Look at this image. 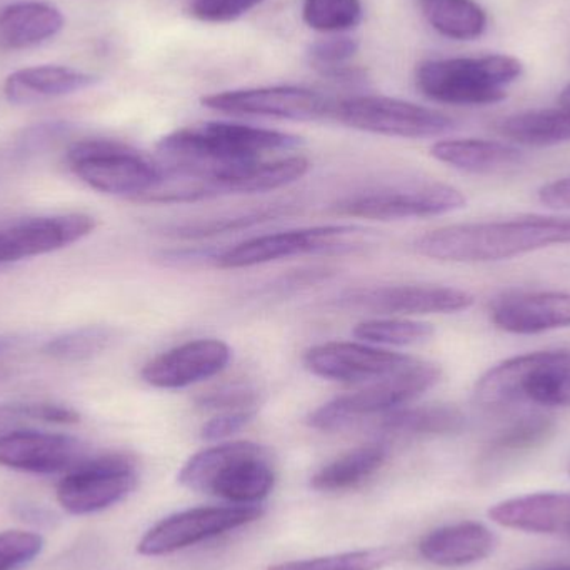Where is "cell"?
I'll return each mask as SVG.
<instances>
[{
    "mask_svg": "<svg viewBox=\"0 0 570 570\" xmlns=\"http://www.w3.org/2000/svg\"><path fill=\"white\" fill-rule=\"evenodd\" d=\"M302 139L279 130L233 122H209L176 130L157 144L164 179L199 184L204 199L220 196L230 177L259 163L264 154L292 150Z\"/></svg>",
    "mask_w": 570,
    "mask_h": 570,
    "instance_id": "6da1fadb",
    "label": "cell"
},
{
    "mask_svg": "<svg viewBox=\"0 0 570 570\" xmlns=\"http://www.w3.org/2000/svg\"><path fill=\"white\" fill-rule=\"evenodd\" d=\"M569 244L570 217H524L441 227L419 237L414 247L429 259L478 264Z\"/></svg>",
    "mask_w": 570,
    "mask_h": 570,
    "instance_id": "7a4b0ae2",
    "label": "cell"
},
{
    "mask_svg": "<svg viewBox=\"0 0 570 570\" xmlns=\"http://www.w3.org/2000/svg\"><path fill=\"white\" fill-rule=\"evenodd\" d=\"M474 401L488 411L570 407V351L531 352L494 365L475 384Z\"/></svg>",
    "mask_w": 570,
    "mask_h": 570,
    "instance_id": "3957f363",
    "label": "cell"
},
{
    "mask_svg": "<svg viewBox=\"0 0 570 570\" xmlns=\"http://www.w3.org/2000/svg\"><path fill=\"white\" fill-rule=\"evenodd\" d=\"M179 482L190 491L237 505L263 501L276 484L273 458L254 442H226L200 451L184 464Z\"/></svg>",
    "mask_w": 570,
    "mask_h": 570,
    "instance_id": "277c9868",
    "label": "cell"
},
{
    "mask_svg": "<svg viewBox=\"0 0 570 570\" xmlns=\"http://www.w3.org/2000/svg\"><path fill=\"white\" fill-rule=\"evenodd\" d=\"M522 72L521 60L505 53L455 57L425 60L415 70V83L435 102L491 106L508 97L509 87L521 79Z\"/></svg>",
    "mask_w": 570,
    "mask_h": 570,
    "instance_id": "5b68a950",
    "label": "cell"
},
{
    "mask_svg": "<svg viewBox=\"0 0 570 570\" xmlns=\"http://www.w3.org/2000/svg\"><path fill=\"white\" fill-rule=\"evenodd\" d=\"M441 379L442 368L438 364L415 358L397 374L322 405L308 415V425L317 431L335 432L372 415L391 414L435 387Z\"/></svg>",
    "mask_w": 570,
    "mask_h": 570,
    "instance_id": "8992f818",
    "label": "cell"
},
{
    "mask_svg": "<svg viewBox=\"0 0 570 570\" xmlns=\"http://www.w3.org/2000/svg\"><path fill=\"white\" fill-rule=\"evenodd\" d=\"M67 164L87 186L112 196L140 199L164 183L159 164L117 140H80L67 150Z\"/></svg>",
    "mask_w": 570,
    "mask_h": 570,
    "instance_id": "52a82bcc",
    "label": "cell"
},
{
    "mask_svg": "<svg viewBox=\"0 0 570 570\" xmlns=\"http://www.w3.org/2000/svg\"><path fill=\"white\" fill-rule=\"evenodd\" d=\"M468 199L461 190L435 180H414L397 186L362 190L337 200L332 210L338 216L372 220L421 219L464 209Z\"/></svg>",
    "mask_w": 570,
    "mask_h": 570,
    "instance_id": "ba28073f",
    "label": "cell"
},
{
    "mask_svg": "<svg viewBox=\"0 0 570 570\" xmlns=\"http://www.w3.org/2000/svg\"><path fill=\"white\" fill-rule=\"evenodd\" d=\"M332 116L352 129L402 139H428L455 129L452 117L392 97H351L334 104Z\"/></svg>",
    "mask_w": 570,
    "mask_h": 570,
    "instance_id": "9c48e42d",
    "label": "cell"
},
{
    "mask_svg": "<svg viewBox=\"0 0 570 570\" xmlns=\"http://www.w3.org/2000/svg\"><path fill=\"white\" fill-rule=\"evenodd\" d=\"M362 233L365 230L355 226H321L269 234L223 250L216 266L243 269L305 254L354 253L362 247Z\"/></svg>",
    "mask_w": 570,
    "mask_h": 570,
    "instance_id": "30bf717a",
    "label": "cell"
},
{
    "mask_svg": "<svg viewBox=\"0 0 570 570\" xmlns=\"http://www.w3.org/2000/svg\"><path fill=\"white\" fill-rule=\"evenodd\" d=\"M137 485V468L126 454L87 458L57 484V501L69 514H96L127 498Z\"/></svg>",
    "mask_w": 570,
    "mask_h": 570,
    "instance_id": "8fae6325",
    "label": "cell"
},
{
    "mask_svg": "<svg viewBox=\"0 0 570 570\" xmlns=\"http://www.w3.org/2000/svg\"><path fill=\"white\" fill-rule=\"evenodd\" d=\"M259 505L200 508L179 512L154 525L137 546L139 554L157 558L173 554L263 518Z\"/></svg>",
    "mask_w": 570,
    "mask_h": 570,
    "instance_id": "7c38bea8",
    "label": "cell"
},
{
    "mask_svg": "<svg viewBox=\"0 0 570 570\" xmlns=\"http://www.w3.org/2000/svg\"><path fill=\"white\" fill-rule=\"evenodd\" d=\"M474 304V295L442 285H372L345 291L335 305L377 314H454Z\"/></svg>",
    "mask_w": 570,
    "mask_h": 570,
    "instance_id": "4fadbf2b",
    "label": "cell"
},
{
    "mask_svg": "<svg viewBox=\"0 0 570 570\" xmlns=\"http://www.w3.org/2000/svg\"><path fill=\"white\" fill-rule=\"evenodd\" d=\"M204 107L233 116L274 117L287 120H318L332 116L334 102L304 87L277 86L227 90L204 97Z\"/></svg>",
    "mask_w": 570,
    "mask_h": 570,
    "instance_id": "5bb4252c",
    "label": "cell"
},
{
    "mask_svg": "<svg viewBox=\"0 0 570 570\" xmlns=\"http://www.w3.org/2000/svg\"><path fill=\"white\" fill-rule=\"evenodd\" d=\"M415 358L355 342H327L308 348L304 365L314 375L328 381L361 384L397 374Z\"/></svg>",
    "mask_w": 570,
    "mask_h": 570,
    "instance_id": "9a60e30c",
    "label": "cell"
},
{
    "mask_svg": "<svg viewBox=\"0 0 570 570\" xmlns=\"http://www.w3.org/2000/svg\"><path fill=\"white\" fill-rule=\"evenodd\" d=\"M86 214L36 217L0 229V266L56 253L79 243L96 229Z\"/></svg>",
    "mask_w": 570,
    "mask_h": 570,
    "instance_id": "2e32d148",
    "label": "cell"
},
{
    "mask_svg": "<svg viewBox=\"0 0 570 570\" xmlns=\"http://www.w3.org/2000/svg\"><path fill=\"white\" fill-rule=\"evenodd\" d=\"M90 458L79 439L39 431L0 435V465L30 474L70 472Z\"/></svg>",
    "mask_w": 570,
    "mask_h": 570,
    "instance_id": "e0dca14e",
    "label": "cell"
},
{
    "mask_svg": "<svg viewBox=\"0 0 570 570\" xmlns=\"http://www.w3.org/2000/svg\"><path fill=\"white\" fill-rule=\"evenodd\" d=\"M233 357L229 345L217 338H197L177 345L147 362L142 379L157 389H184L223 372Z\"/></svg>",
    "mask_w": 570,
    "mask_h": 570,
    "instance_id": "ac0fdd59",
    "label": "cell"
},
{
    "mask_svg": "<svg viewBox=\"0 0 570 570\" xmlns=\"http://www.w3.org/2000/svg\"><path fill=\"white\" fill-rule=\"evenodd\" d=\"M495 327L509 334L534 335L570 327V292H514L491 307Z\"/></svg>",
    "mask_w": 570,
    "mask_h": 570,
    "instance_id": "d6986e66",
    "label": "cell"
},
{
    "mask_svg": "<svg viewBox=\"0 0 570 570\" xmlns=\"http://www.w3.org/2000/svg\"><path fill=\"white\" fill-rule=\"evenodd\" d=\"M489 518L502 528L532 534H570V494L541 492L494 505Z\"/></svg>",
    "mask_w": 570,
    "mask_h": 570,
    "instance_id": "ffe728a7",
    "label": "cell"
},
{
    "mask_svg": "<svg viewBox=\"0 0 570 570\" xmlns=\"http://www.w3.org/2000/svg\"><path fill=\"white\" fill-rule=\"evenodd\" d=\"M97 82L99 77L72 67H27L7 77L3 83V96L13 106H30V104L80 92L96 86Z\"/></svg>",
    "mask_w": 570,
    "mask_h": 570,
    "instance_id": "44dd1931",
    "label": "cell"
},
{
    "mask_svg": "<svg viewBox=\"0 0 570 570\" xmlns=\"http://www.w3.org/2000/svg\"><path fill=\"white\" fill-rule=\"evenodd\" d=\"M495 548V535L479 522H461L435 529L419 544L425 561L441 568H462L489 558Z\"/></svg>",
    "mask_w": 570,
    "mask_h": 570,
    "instance_id": "7402d4cb",
    "label": "cell"
},
{
    "mask_svg": "<svg viewBox=\"0 0 570 570\" xmlns=\"http://www.w3.org/2000/svg\"><path fill=\"white\" fill-rule=\"evenodd\" d=\"M63 16L46 2H16L0 10V49L20 50L39 46L62 30Z\"/></svg>",
    "mask_w": 570,
    "mask_h": 570,
    "instance_id": "603a6c76",
    "label": "cell"
},
{
    "mask_svg": "<svg viewBox=\"0 0 570 570\" xmlns=\"http://www.w3.org/2000/svg\"><path fill=\"white\" fill-rule=\"evenodd\" d=\"M432 156L454 169L495 174L521 166L524 154L511 144L485 139H451L434 144Z\"/></svg>",
    "mask_w": 570,
    "mask_h": 570,
    "instance_id": "cb8c5ba5",
    "label": "cell"
},
{
    "mask_svg": "<svg viewBox=\"0 0 570 570\" xmlns=\"http://www.w3.org/2000/svg\"><path fill=\"white\" fill-rule=\"evenodd\" d=\"M502 137L529 147L570 142V104L558 102L551 109L525 110L498 124Z\"/></svg>",
    "mask_w": 570,
    "mask_h": 570,
    "instance_id": "d4e9b609",
    "label": "cell"
},
{
    "mask_svg": "<svg viewBox=\"0 0 570 570\" xmlns=\"http://www.w3.org/2000/svg\"><path fill=\"white\" fill-rule=\"evenodd\" d=\"M468 419L461 409L449 404H429L391 412L381 422V429L402 438H431L459 434Z\"/></svg>",
    "mask_w": 570,
    "mask_h": 570,
    "instance_id": "484cf974",
    "label": "cell"
},
{
    "mask_svg": "<svg viewBox=\"0 0 570 570\" xmlns=\"http://www.w3.org/2000/svg\"><path fill=\"white\" fill-rule=\"evenodd\" d=\"M387 448L384 444H367L347 452L322 468L311 479L312 489L321 492L347 491L367 481L384 465Z\"/></svg>",
    "mask_w": 570,
    "mask_h": 570,
    "instance_id": "4316f807",
    "label": "cell"
},
{
    "mask_svg": "<svg viewBox=\"0 0 570 570\" xmlns=\"http://www.w3.org/2000/svg\"><path fill=\"white\" fill-rule=\"evenodd\" d=\"M432 29L454 40L479 39L488 29V13L475 0H417Z\"/></svg>",
    "mask_w": 570,
    "mask_h": 570,
    "instance_id": "83f0119b",
    "label": "cell"
},
{
    "mask_svg": "<svg viewBox=\"0 0 570 570\" xmlns=\"http://www.w3.org/2000/svg\"><path fill=\"white\" fill-rule=\"evenodd\" d=\"M556 431V421L548 415H525L504 431L499 432L484 451V462L488 465L502 464L524 452L532 451L544 444Z\"/></svg>",
    "mask_w": 570,
    "mask_h": 570,
    "instance_id": "f1b7e54d",
    "label": "cell"
},
{
    "mask_svg": "<svg viewBox=\"0 0 570 570\" xmlns=\"http://www.w3.org/2000/svg\"><path fill=\"white\" fill-rule=\"evenodd\" d=\"M311 169V164L305 157H287V159L274 160V163L253 164L247 169L240 170L224 184L220 194H257L281 189L301 179Z\"/></svg>",
    "mask_w": 570,
    "mask_h": 570,
    "instance_id": "f546056e",
    "label": "cell"
},
{
    "mask_svg": "<svg viewBox=\"0 0 570 570\" xmlns=\"http://www.w3.org/2000/svg\"><path fill=\"white\" fill-rule=\"evenodd\" d=\"M292 206H267L259 209H250L247 213L233 214V216L216 217V219L190 220V223L174 224L166 229L169 236L177 239H207V237L220 236V234L239 233L250 229L269 220L281 219L287 216Z\"/></svg>",
    "mask_w": 570,
    "mask_h": 570,
    "instance_id": "4dcf8cb0",
    "label": "cell"
},
{
    "mask_svg": "<svg viewBox=\"0 0 570 570\" xmlns=\"http://www.w3.org/2000/svg\"><path fill=\"white\" fill-rule=\"evenodd\" d=\"M116 328L107 325H86L57 335L43 345V354L57 362H83L109 351L116 344Z\"/></svg>",
    "mask_w": 570,
    "mask_h": 570,
    "instance_id": "1f68e13d",
    "label": "cell"
},
{
    "mask_svg": "<svg viewBox=\"0 0 570 570\" xmlns=\"http://www.w3.org/2000/svg\"><path fill=\"white\" fill-rule=\"evenodd\" d=\"M354 335L368 344L405 347L429 341L434 335V327L428 322L407 318H372L355 325Z\"/></svg>",
    "mask_w": 570,
    "mask_h": 570,
    "instance_id": "d6a6232c",
    "label": "cell"
},
{
    "mask_svg": "<svg viewBox=\"0 0 570 570\" xmlns=\"http://www.w3.org/2000/svg\"><path fill=\"white\" fill-rule=\"evenodd\" d=\"M361 0H304L302 19L317 32L341 33L361 23Z\"/></svg>",
    "mask_w": 570,
    "mask_h": 570,
    "instance_id": "836d02e7",
    "label": "cell"
},
{
    "mask_svg": "<svg viewBox=\"0 0 570 570\" xmlns=\"http://www.w3.org/2000/svg\"><path fill=\"white\" fill-rule=\"evenodd\" d=\"M358 52V42L352 37L335 36L315 40L307 49L308 62L318 73L328 79L354 80L358 70L347 66L348 60Z\"/></svg>",
    "mask_w": 570,
    "mask_h": 570,
    "instance_id": "e575fe53",
    "label": "cell"
},
{
    "mask_svg": "<svg viewBox=\"0 0 570 570\" xmlns=\"http://www.w3.org/2000/svg\"><path fill=\"white\" fill-rule=\"evenodd\" d=\"M392 558L394 552L391 549H367L308 561L283 562L271 566L269 570H381Z\"/></svg>",
    "mask_w": 570,
    "mask_h": 570,
    "instance_id": "d590c367",
    "label": "cell"
},
{
    "mask_svg": "<svg viewBox=\"0 0 570 570\" xmlns=\"http://www.w3.org/2000/svg\"><path fill=\"white\" fill-rule=\"evenodd\" d=\"M42 535L36 532L7 531L0 534V570H16L29 564L42 552Z\"/></svg>",
    "mask_w": 570,
    "mask_h": 570,
    "instance_id": "8d00e7d4",
    "label": "cell"
},
{
    "mask_svg": "<svg viewBox=\"0 0 570 570\" xmlns=\"http://www.w3.org/2000/svg\"><path fill=\"white\" fill-rule=\"evenodd\" d=\"M259 394L250 385H224L196 399V404L207 411L234 412L256 409Z\"/></svg>",
    "mask_w": 570,
    "mask_h": 570,
    "instance_id": "74e56055",
    "label": "cell"
},
{
    "mask_svg": "<svg viewBox=\"0 0 570 570\" xmlns=\"http://www.w3.org/2000/svg\"><path fill=\"white\" fill-rule=\"evenodd\" d=\"M266 0H190V13L209 23L234 22Z\"/></svg>",
    "mask_w": 570,
    "mask_h": 570,
    "instance_id": "f35d334b",
    "label": "cell"
},
{
    "mask_svg": "<svg viewBox=\"0 0 570 570\" xmlns=\"http://www.w3.org/2000/svg\"><path fill=\"white\" fill-rule=\"evenodd\" d=\"M256 414V409H250V411L220 412L219 415L204 424L200 438L209 442L223 441V439L230 438V435L243 431L246 425L254 421Z\"/></svg>",
    "mask_w": 570,
    "mask_h": 570,
    "instance_id": "ab89813d",
    "label": "cell"
},
{
    "mask_svg": "<svg viewBox=\"0 0 570 570\" xmlns=\"http://www.w3.org/2000/svg\"><path fill=\"white\" fill-rule=\"evenodd\" d=\"M23 417L32 421L50 422V424H77L80 421L79 412L67 405L39 402V404L20 405Z\"/></svg>",
    "mask_w": 570,
    "mask_h": 570,
    "instance_id": "60d3db41",
    "label": "cell"
},
{
    "mask_svg": "<svg viewBox=\"0 0 570 570\" xmlns=\"http://www.w3.org/2000/svg\"><path fill=\"white\" fill-rule=\"evenodd\" d=\"M539 200L551 209H570V176L542 186Z\"/></svg>",
    "mask_w": 570,
    "mask_h": 570,
    "instance_id": "b9f144b4",
    "label": "cell"
},
{
    "mask_svg": "<svg viewBox=\"0 0 570 570\" xmlns=\"http://www.w3.org/2000/svg\"><path fill=\"white\" fill-rule=\"evenodd\" d=\"M19 405H0V435L13 431V424L23 421Z\"/></svg>",
    "mask_w": 570,
    "mask_h": 570,
    "instance_id": "7bdbcfd3",
    "label": "cell"
},
{
    "mask_svg": "<svg viewBox=\"0 0 570 570\" xmlns=\"http://www.w3.org/2000/svg\"><path fill=\"white\" fill-rule=\"evenodd\" d=\"M17 345V338L13 337H0V358L3 355L9 354L10 351H13Z\"/></svg>",
    "mask_w": 570,
    "mask_h": 570,
    "instance_id": "ee69618b",
    "label": "cell"
},
{
    "mask_svg": "<svg viewBox=\"0 0 570 570\" xmlns=\"http://www.w3.org/2000/svg\"><path fill=\"white\" fill-rule=\"evenodd\" d=\"M542 570H570V566H561V568H551V569H542Z\"/></svg>",
    "mask_w": 570,
    "mask_h": 570,
    "instance_id": "f6af8a7d",
    "label": "cell"
},
{
    "mask_svg": "<svg viewBox=\"0 0 570 570\" xmlns=\"http://www.w3.org/2000/svg\"><path fill=\"white\" fill-rule=\"evenodd\" d=\"M569 538H570V534H569Z\"/></svg>",
    "mask_w": 570,
    "mask_h": 570,
    "instance_id": "bcb514c9",
    "label": "cell"
}]
</instances>
